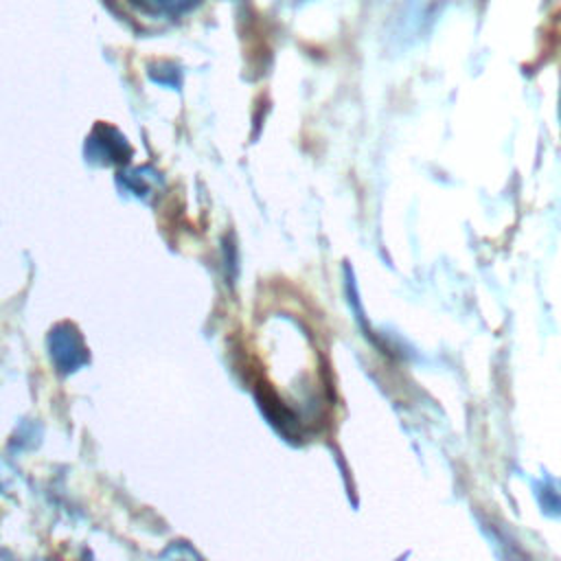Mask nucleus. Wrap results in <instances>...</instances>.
I'll list each match as a JSON object with an SVG mask.
<instances>
[{"label": "nucleus", "mask_w": 561, "mask_h": 561, "mask_svg": "<svg viewBox=\"0 0 561 561\" xmlns=\"http://www.w3.org/2000/svg\"><path fill=\"white\" fill-rule=\"evenodd\" d=\"M48 348H50V359L57 366L59 373L68 375L79 370L85 362H88V348L83 344L81 333L77 331V327L64 322L57 324L50 331L48 337Z\"/></svg>", "instance_id": "f257e3e1"}, {"label": "nucleus", "mask_w": 561, "mask_h": 561, "mask_svg": "<svg viewBox=\"0 0 561 561\" xmlns=\"http://www.w3.org/2000/svg\"><path fill=\"white\" fill-rule=\"evenodd\" d=\"M85 153L90 160H96V162H103V164H110V162H125L127 156H129V145L125 142V138L107 127V125H99L92 136L88 138V145H85Z\"/></svg>", "instance_id": "f03ea898"}]
</instances>
